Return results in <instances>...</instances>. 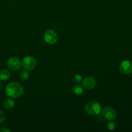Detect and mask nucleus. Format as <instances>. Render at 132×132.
I'll return each instance as SVG.
<instances>
[{"mask_svg": "<svg viewBox=\"0 0 132 132\" xmlns=\"http://www.w3.org/2000/svg\"><path fill=\"white\" fill-rule=\"evenodd\" d=\"M24 92L23 85L18 82H12L6 86L5 93L8 97L11 98H18L21 96Z\"/></svg>", "mask_w": 132, "mask_h": 132, "instance_id": "obj_1", "label": "nucleus"}, {"mask_svg": "<svg viewBox=\"0 0 132 132\" xmlns=\"http://www.w3.org/2000/svg\"><path fill=\"white\" fill-rule=\"evenodd\" d=\"M85 110L87 114L90 116H97L101 113V105L95 101H91L86 103L85 106Z\"/></svg>", "mask_w": 132, "mask_h": 132, "instance_id": "obj_2", "label": "nucleus"}, {"mask_svg": "<svg viewBox=\"0 0 132 132\" xmlns=\"http://www.w3.org/2000/svg\"><path fill=\"white\" fill-rule=\"evenodd\" d=\"M44 39L49 45H54L58 41L57 34L53 30H48L44 34Z\"/></svg>", "mask_w": 132, "mask_h": 132, "instance_id": "obj_3", "label": "nucleus"}, {"mask_svg": "<svg viewBox=\"0 0 132 132\" xmlns=\"http://www.w3.org/2000/svg\"><path fill=\"white\" fill-rule=\"evenodd\" d=\"M37 65V61L34 57L32 56H27L23 58L22 61V66L24 70H32L34 69Z\"/></svg>", "mask_w": 132, "mask_h": 132, "instance_id": "obj_4", "label": "nucleus"}, {"mask_svg": "<svg viewBox=\"0 0 132 132\" xmlns=\"http://www.w3.org/2000/svg\"><path fill=\"white\" fill-rule=\"evenodd\" d=\"M102 114L104 116V119L109 121H112L115 119L117 117L116 110L112 106H106L103 109Z\"/></svg>", "mask_w": 132, "mask_h": 132, "instance_id": "obj_5", "label": "nucleus"}, {"mask_svg": "<svg viewBox=\"0 0 132 132\" xmlns=\"http://www.w3.org/2000/svg\"><path fill=\"white\" fill-rule=\"evenodd\" d=\"M21 62L19 58L16 57H12L7 61V66L10 70L12 71H17L21 67Z\"/></svg>", "mask_w": 132, "mask_h": 132, "instance_id": "obj_6", "label": "nucleus"}, {"mask_svg": "<svg viewBox=\"0 0 132 132\" xmlns=\"http://www.w3.org/2000/svg\"><path fill=\"white\" fill-rule=\"evenodd\" d=\"M120 72L125 75H128L132 73V61H124L120 64Z\"/></svg>", "mask_w": 132, "mask_h": 132, "instance_id": "obj_7", "label": "nucleus"}, {"mask_svg": "<svg viewBox=\"0 0 132 132\" xmlns=\"http://www.w3.org/2000/svg\"><path fill=\"white\" fill-rule=\"evenodd\" d=\"M96 85V81L94 77H88L82 81V86L87 90L93 89Z\"/></svg>", "mask_w": 132, "mask_h": 132, "instance_id": "obj_8", "label": "nucleus"}, {"mask_svg": "<svg viewBox=\"0 0 132 132\" xmlns=\"http://www.w3.org/2000/svg\"><path fill=\"white\" fill-rule=\"evenodd\" d=\"M10 73L8 70L2 69L0 70V79L1 81H6L10 78Z\"/></svg>", "mask_w": 132, "mask_h": 132, "instance_id": "obj_9", "label": "nucleus"}, {"mask_svg": "<svg viewBox=\"0 0 132 132\" xmlns=\"http://www.w3.org/2000/svg\"><path fill=\"white\" fill-rule=\"evenodd\" d=\"M14 101L11 99H7L5 100L3 102V107L6 110H12L14 107Z\"/></svg>", "mask_w": 132, "mask_h": 132, "instance_id": "obj_10", "label": "nucleus"}, {"mask_svg": "<svg viewBox=\"0 0 132 132\" xmlns=\"http://www.w3.org/2000/svg\"><path fill=\"white\" fill-rule=\"evenodd\" d=\"M84 88L79 84H76L73 86V92L76 95H81L83 93Z\"/></svg>", "mask_w": 132, "mask_h": 132, "instance_id": "obj_11", "label": "nucleus"}, {"mask_svg": "<svg viewBox=\"0 0 132 132\" xmlns=\"http://www.w3.org/2000/svg\"><path fill=\"white\" fill-rule=\"evenodd\" d=\"M19 77L22 81H26L29 77V73H28V72L27 70H22L20 72V73H19Z\"/></svg>", "mask_w": 132, "mask_h": 132, "instance_id": "obj_12", "label": "nucleus"}, {"mask_svg": "<svg viewBox=\"0 0 132 132\" xmlns=\"http://www.w3.org/2000/svg\"><path fill=\"white\" fill-rule=\"evenodd\" d=\"M82 81V78L80 74H76L73 77V81L76 84H79Z\"/></svg>", "mask_w": 132, "mask_h": 132, "instance_id": "obj_13", "label": "nucleus"}, {"mask_svg": "<svg viewBox=\"0 0 132 132\" xmlns=\"http://www.w3.org/2000/svg\"><path fill=\"white\" fill-rule=\"evenodd\" d=\"M106 126H107V128H108L110 131H112V130H113L115 128H116V125L114 122H113V121H110V122H109L108 124H107Z\"/></svg>", "mask_w": 132, "mask_h": 132, "instance_id": "obj_14", "label": "nucleus"}, {"mask_svg": "<svg viewBox=\"0 0 132 132\" xmlns=\"http://www.w3.org/2000/svg\"><path fill=\"white\" fill-rule=\"evenodd\" d=\"M5 114L3 111L0 110V124L3 123L5 120Z\"/></svg>", "mask_w": 132, "mask_h": 132, "instance_id": "obj_15", "label": "nucleus"}, {"mask_svg": "<svg viewBox=\"0 0 132 132\" xmlns=\"http://www.w3.org/2000/svg\"><path fill=\"white\" fill-rule=\"evenodd\" d=\"M97 120L99 122H101L104 121V116H103V114H100V113H99V114L97 115Z\"/></svg>", "mask_w": 132, "mask_h": 132, "instance_id": "obj_16", "label": "nucleus"}, {"mask_svg": "<svg viewBox=\"0 0 132 132\" xmlns=\"http://www.w3.org/2000/svg\"><path fill=\"white\" fill-rule=\"evenodd\" d=\"M0 131L1 132H10V130H9V129H8L7 128L4 127V128H2L0 130Z\"/></svg>", "mask_w": 132, "mask_h": 132, "instance_id": "obj_17", "label": "nucleus"}, {"mask_svg": "<svg viewBox=\"0 0 132 132\" xmlns=\"http://www.w3.org/2000/svg\"><path fill=\"white\" fill-rule=\"evenodd\" d=\"M0 88H1V84H0Z\"/></svg>", "mask_w": 132, "mask_h": 132, "instance_id": "obj_18", "label": "nucleus"}]
</instances>
